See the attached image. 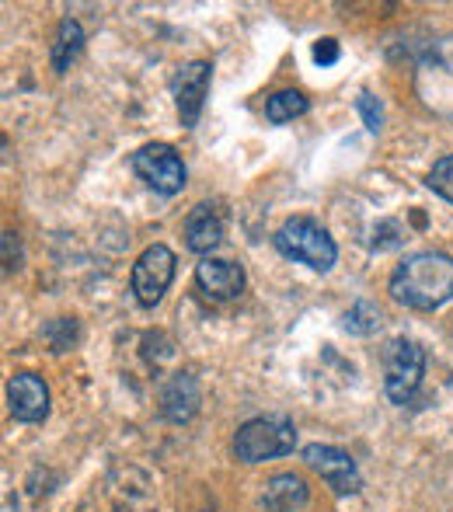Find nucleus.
Wrapping results in <instances>:
<instances>
[{
  "mask_svg": "<svg viewBox=\"0 0 453 512\" xmlns=\"http://www.w3.org/2000/svg\"><path fill=\"white\" fill-rule=\"evenodd\" d=\"M307 112V98L304 91H276V95L265 102V115H269V122H276V126H283V122H293L297 115Z\"/></svg>",
  "mask_w": 453,
  "mask_h": 512,
  "instance_id": "nucleus-15",
  "label": "nucleus"
},
{
  "mask_svg": "<svg viewBox=\"0 0 453 512\" xmlns=\"http://www.w3.org/2000/svg\"><path fill=\"white\" fill-rule=\"evenodd\" d=\"M304 464L311 467L314 474H321L335 495H356L359 488H363L359 471H356V460H352L345 450H339V446L311 443L304 450Z\"/></svg>",
  "mask_w": 453,
  "mask_h": 512,
  "instance_id": "nucleus-7",
  "label": "nucleus"
},
{
  "mask_svg": "<svg viewBox=\"0 0 453 512\" xmlns=\"http://www.w3.org/2000/svg\"><path fill=\"white\" fill-rule=\"evenodd\" d=\"M293 446H297V429H293V422L283 415L251 418L234 436V453L244 464H262V460L283 457Z\"/></svg>",
  "mask_w": 453,
  "mask_h": 512,
  "instance_id": "nucleus-3",
  "label": "nucleus"
},
{
  "mask_svg": "<svg viewBox=\"0 0 453 512\" xmlns=\"http://www.w3.org/2000/svg\"><path fill=\"white\" fill-rule=\"evenodd\" d=\"M262 502L269 512H297L307 506V485L297 474H272L262 485Z\"/></svg>",
  "mask_w": 453,
  "mask_h": 512,
  "instance_id": "nucleus-12",
  "label": "nucleus"
},
{
  "mask_svg": "<svg viewBox=\"0 0 453 512\" xmlns=\"http://www.w3.org/2000/svg\"><path fill=\"white\" fill-rule=\"evenodd\" d=\"M210 74L213 67L206 60H192L178 70L175 77V102H178V119L185 129H192L203 115L206 95H210Z\"/></svg>",
  "mask_w": 453,
  "mask_h": 512,
  "instance_id": "nucleus-8",
  "label": "nucleus"
},
{
  "mask_svg": "<svg viewBox=\"0 0 453 512\" xmlns=\"http://www.w3.org/2000/svg\"><path fill=\"white\" fill-rule=\"evenodd\" d=\"M196 283L210 300H234L244 290V269L224 258H203L196 265Z\"/></svg>",
  "mask_w": 453,
  "mask_h": 512,
  "instance_id": "nucleus-10",
  "label": "nucleus"
},
{
  "mask_svg": "<svg viewBox=\"0 0 453 512\" xmlns=\"http://www.w3.org/2000/svg\"><path fill=\"white\" fill-rule=\"evenodd\" d=\"M7 405L18 422H42L49 415V387L35 373H14L7 384Z\"/></svg>",
  "mask_w": 453,
  "mask_h": 512,
  "instance_id": "nucleus-9",
  "label": "nucleus"
},
{
  "mask_svg": "<svg viewBox=\"0 0 453 512\" xmlns=\"http://www.w3.org/2000/svg\"><path fill=\"white\" fill-rule=\"evenodd\" d=\"M426 373V352L412 338H394L384 356V387L394 405H408L415 398Z\"/></svg>",
  "mask_w": 453,
  "mask_h": 512,
  "instance_id": "nucleus-4",
  "label": "nucleus"
},
{
  "mask_svg": "<svg viewBox=\"0 0 453 512\" xmlns=\"http://www.w3.org/2000/svg\"><path fill=\"white\" fill-rule=\"evenodd\" d=\"M429 189L440 199L453 203V154L440 157V161L433 164V171H429Z\"/></svg>",
  "mask_w": 453,
  "mask_h": 512,
  "instance_id": "nucleus-16",
  "label": "nucleus"
},
{
  "mask_svg": "<svg viewBox=\"0 0 453 512\" xmlns=\"http://www.w3.org/2000/svg\"><path fill=\"white\" fill-rule=\"evenodd\" d=\"M433 70H450V77H453V49H447V53H440L433 60Z\"/></svg>",
  "mask_w": 453,
  "mask_h": 512,
  "instance_id": "nucleus-19",
  "label": "nucleus"
},
{
  "mask_svg": "<svg viewBox=\"0 0 453 512\" xmlns=\"http://www.w3.org/2000/svg\"><path fill=\"white\" fill-rule=\"evenodd\" d=\"M394 304L412 310H436L453 300V258L443 251H415L394 269L391 283Z\"/></svg>",
  "mask_w": 453,
  "mask_h": 512,
  "instance_id": "nucleus-1",
  "label": "nucleus"
},
{
  "mask_svg": "<svg viewBox=\"0 0 453 512\" xmlns=\"http://www.w3.org/2000/svg\"><path fill=\"white\" fill-rule=\"evenodd\" d=\"M175 251L168 244H150L133 265V293L140 307H157L175 279Z\"/></svg>",
  "mask_w": 453,
  "mask_h": 512,
  "instance_id": "nucleus-6",
  "label": "nucleus"
},
{
  "mask_svg": "<svg viewBox=\"0 0 453 512\" xmlns=\"http://www.w3.org/2000/svg\"><path fill=\"white\" fill-rule=\"evenodd\" d=\"M314 60H318L321 67H332V63L339 60V42H335V39H321L318 46H314Z\"/></svg>",
  "mask_w": 453,
  "mask_h": 512,
  "instance_id": "nucleus-18",
  "label": "nucleus"
},
{
  "mask_svg": "<svg viewBox=\"0 0 453 512\" xmlns=\"http://www.w3.org/2000/svg\"><path fill=\"white\" fill-rule=\"evenodd\" d=\"M220 241H224V216L210 203L192 209L189 220H185V244H189L196 255L210 258V251H217Z\"/></svg>",
  "mask_w": 453,
  "mask_h": 512,
  "instance_id": "nucleus-11",
  "label": "nucleus"
},
{
  "mask_svg": "<svg viewBox=\"0 0 453 512\" xmlns=\"http://www.w3.org/2000/svg\"><path fill=\"white\" fill-rule=\"evenodd\" d=\"M272 241H276L279 255L293 258V262L307 265V269H314V272H328L335 265V258H339V248H335L332 234H328L318 220H311V216H290V220L276 230Z\"/></svg>",
  "mask_w": 453,
  "mask_h": 512,
  "instance_id": "nucleus-2",
  "label": "nucleus"
},
{
  "mask_svg": "<svg viewBox=\"0 0 453 512\" xmlns=\"http://www.w3.org/2000/svg\"><path fill=\"white\" fill-rule=\"evenodd\" d=\"M164 418L171 422H189L192 415L199 411V387L189 373H178L168 387H164V398H161Z\"/></svg>",
  "mask_w": 453,
  "mask_h": 512,
  "instance_id": "nucleus-13",
  "label": "nucleus"
},
{
  "mask_svg": "<svg viewBox=\"0 0 453 512\" xmlns=\"http://www.w3.org/2000/svg\"><path fill=\"white\" fill-rule=\"evenodd\" d=\"M133 171L161 196H178L185 189V164L171 143H147L133 154Z\"/></svg>",
  "mask_w": 453,
  "mask_h": 512,
  "instance_id": "nucleus-5",
  "label": "nucleus"
},
{
  "mask_svg": "<svg viewBox=\"0 0 453 512\" xmlns=\"http://www.w3.org/2000/svg\"><path fill=\"white\" fill-rule=\"evenodd\" d=\"M84 49V28L77 25L74 18H67L60 25V32H56V42H53V70L56 74H67L70 63L81 56Z\"/></svg>",
  "mask_w": 453,
  "mask_h": 512,
  "instance_id": "nucleus-14",
  "label": "nucleus"
},
{
  "mask_svg": "<svg viewBox=\"0 0 453 512\" xmlns=\"http://www.w3.org/2000/svg\"><path fill=\"white\" fill-rule=\"evenodd\" d=\"M359 115H363V122H366V129L370 133H380V126H384V115H380V105H377V98L370 95V91H363L359 95Z\"/></svg>",
  "mask_w": 453,
  "mask_h": 512,
  "instance_id": "nucleus-17",
  "label": "nucleus"
}]
</instances>
